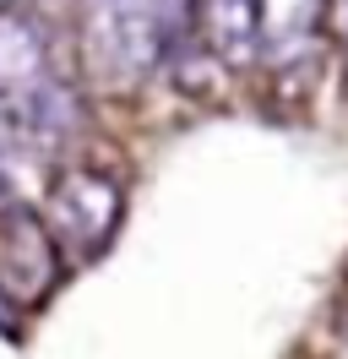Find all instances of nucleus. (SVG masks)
Instances as JSON below:
<instances>
[{
    "label": "nucleus",
    "instance_id": "obj_1",
    "mask_svg": "<svg viewBox=\"0 0 348 359\" xmlns=\"http://www.w3.org/2000/svg\"><path fill=\"white\" fill-rule=\"evenodd\" d=\"M196 0H82V60L104 88H136L169 60Z\"/></svg>",
    "mask_w": 348,
    "mask_h": 359
},
{
    "label": "nucleus",
    "instance_id": "obj_2",
    "mask_svg": "<svg viewBox=\"0 0 348 359\" xmlns=\"http://www.w3.org/2000/svg\"><path fill=\"white\" fill-rule=\"evenodd\" d=\"M120 212H126V196H120V185L109 175L65 169V175L49 185V196H44L39 224L60 250H71L76 262H87V256H98V250L114 240Z\"/></svg>",
    "mask_w": 348,
    "mask_h": 359
},
{
    "label": "nucleus",
    "instance_id": "obj_3",
    "mask_svg": "<svg viewBox=\"0 0 348 359\" xmlns=\"http://www.w3.org/2000/svg\"><path fill=\"white\" fill-rule=\"evenodd\" d=\"M55 240L44 234L39 212H27L17 202H0V299L6 305H39L55 289Z\"/></svg>",
    "mask_w": 348,
    "mask_h": 359
},
{
    "label": "nucleus",
    "instance_id": "obj_4",
    "mask_svg": "<svg viewBox=\"0 0 348 359\" xmlns=\"http://www.w3.org/2000/svg\"><path fill=\"white\" fill-rule=\"evenodd\" d=\"M326 27V0H256V55L272 66L304 60Z\"/></svg>",
    "mask_w": 348,
    "mask_h": 359
},
{
    "label": "nucleus",
    "instance_id": "obj_5",
    "mask_svg": "<svg viewBox=\"0 0 348 359\" xmlns=\"http://www.w3.org/2000/svg\"><path fill=\"white\" fill-rule=\"evenodd\" d=\"M196 22L218 60H256V0H196Z\"/></svg>",
    "mask_w": 348,
    "mask_h": 359
},
{
    "label": "nucleus",
    "instance_id": "obj_6",
    "mask_svg": "<svg viewBox=\"0 0 348 359\" xmlns=\"http://www.w3.org/2000/svg\"><path fill=\"white\" fill-rule=\"evenodd\" d=\"M49 76V49L27 17H0V93H27Z\"/></svg>",
    "mask_w": 348,
    "mask_h": 359
},
{
    "label": "nucleus",
    "instance_id": "obj_7",
    "mask_svg": "<svg viewBox=\"0 0 348 359\" xmlns=\"http://www.w3.org/2000/svg\"><path fill=\"white\" fill-rule=\"evenodd\" d=\"M326 22H332V33H337V44L348 49V0H326Z\"/></svg>",
    "mask_w": 348,
    "mask_h": 359
},
{
    "label": "nucleus",
    "instance_id": "obj_8",
    "mask_svg": "<svg viewBox=\"0 0 348 359\" xmlns=\"http://www.w3.org/2000/svg\"><path fill=\"white\" fill-rule=\"evenodd\" d=\"M22 6H27V0H0V17H17Z\"/></svg>",
    "mask_w": 348,
    "mask_h": 359
},
{
    "label": "nucleus",
    "instance_id": "obj_9",
    "mask_svg": "<svg viewBox=\"0 0 348 359\" xmlns=\"http://www.w3.org/2000/svg\"><path fill=\"white\" fill-rule=\"evenodd\" d=\"M6 321H11V305H6V299H0V327H6Z\"/></svg>",
    "mask_w": 348,
    "mask_h": 359
},
{
    "label": "nucleus",
    "instance_id": "obj_10",
    "mask_svg": "<svg viewBox=\"0 0 348 359\" xmlns=\"http://www.w3.org/2000/svg\"><path fill=\"white\" fill-rule=\"evenodd\" d=\"M343 359H348V337H343Z\"/></svg>",
    "mask_w": 348,
    "mask_h": 359
}]
</instances>
